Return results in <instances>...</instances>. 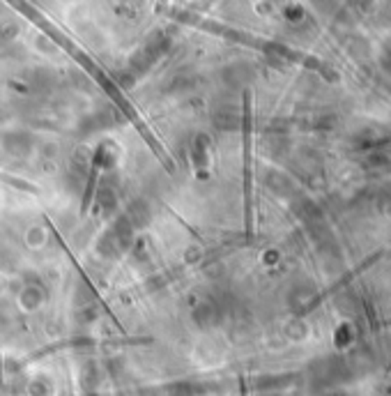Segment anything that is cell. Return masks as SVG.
<instances>
[{
  "label": "cell",
  "mask_w": 391,
  "mask_h": 396,
  "mask_svg": "<svg viewBox=\"0 0 391 396\" xmlns=\"http://www.w3.org/2000/svg\"><path fill=\"white\" fill-rule=\"evenodd\" d=\"M5 147L16 157H26L28 150L32 147V141L26 134H21V131H14V134H10L5 138Z\"/></svg>",
  "instance_id": "cell-1"
}]
</instances>
